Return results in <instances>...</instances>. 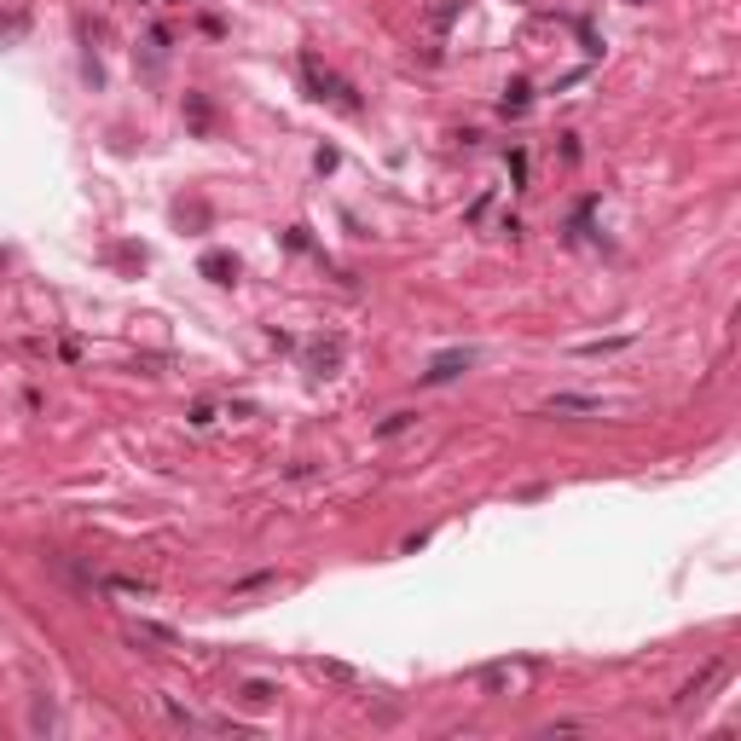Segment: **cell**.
Segmentation results:
<instances>
[{
  "label": "cell",
  "instance_id": "1",
  "mask_svg": "<svg viewBox=\"0 0 741 741\" xmlns=\"http://www.w3.org/2000/svg\"><path fill=\"white\" fill-rule=\"evenodd\" d=\"M458 365H469V353H447L435 370H429V382H440V377H458Z\"/></svg>",
  "mask_w": 741,
  "mask_h": 741
}]
</instances>
